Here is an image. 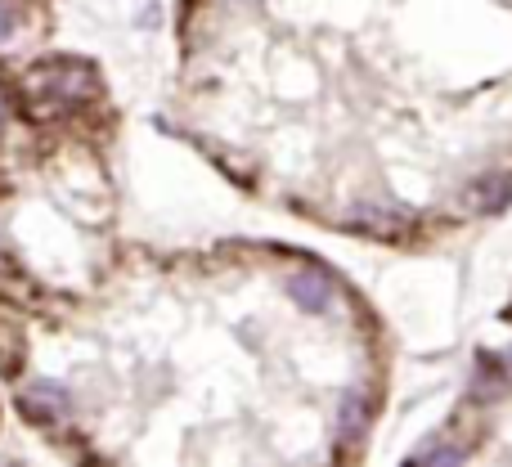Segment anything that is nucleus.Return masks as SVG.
<instances>
[{"mask_svg": "<svg viewBox=\"0 0 512 467\" xmlns=\"http://www.w3.org/2000/svg\"><path fill=\"white\" fill-rule=\"evenodd\" d=\"M9 32H14V14L0 5V41H9Z\"/></svg>", "mask_w": 512, "mask_h": 467, "instance_id": "20e7f679", "label": "nucleus"}, {"mask_svg": "<svg viewBox=\"0 0 512 467\" xmlns=\"http://www.w3.org/2000/svg\"><path fill=\"white\" fill-rule=\"evenodd\" d=\"M288 297L297 301L301 310H310V315H319V310H328V301H333V283L324 279V274L315 270H301L288 279Z\"/></svg>", "mask_w": 512, "mask_h": 467, "instance_id": "f03ea898", "label": "nucleus"}, {"mask_svg": "<svg viewBox=\"0 0 512 467\" xmlns=\"http://www.w3.org/2000/svg\"><path fill=\"white\" fill-rule=\"evenodd\" d=\"M27 90H41V95H90L95 90V72L81 68V63H45V68L27 72Z\"/></svg>", "mask_w": 512, "mask_h": 467, "instance_id": "f257e3e1", "label": "nucleus"}, {"mask_svg": "<svg viewBox=\"0 0 512 467\" xmlns=\"http://www.w3.org/2000/svg\"><path fill=\"white\" fill-rule=\"evenodd\" d=\"M27 409H36V414H45V418H63L72 409V396L50 387V382H36V387L27 391Z\"/></svg>", "mask_w": 512, "mask_h": 467, "instance_id": "7ed1b4c3", "label": "nucleus"}]
</instances>
